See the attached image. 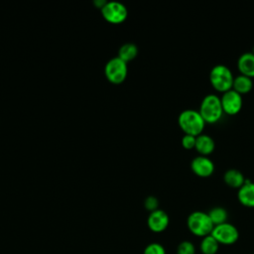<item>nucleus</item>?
<instances>
[{
    "mask_svg": "<svg viewBox=\"0 0 254 254\" xmlns=\"http://www.w3.org/2000/svg\"><path fill=\"white\" fill-rule=\"evenodd\" d=\"M178 123L185 134H190L193 136L201 134L205 125V121L199 111L195 109L183 110L179 114Z\"/></svg>",
    "mask_w": 254,
    "mask_h": 254,
    "instance_id": "obj_1",
    "label": "nucleus"
},
{
    "mask_svg": "<svg viewBox=\"0 0 254 254\" xmlns=\"http://www.w3.org/2000/svg\"><path fill=\"white\" fill-rule=\"evenodd\" d=\"M187 226L194 236L202 238L211 234L214 224L207 212L194 210L189 214L187 218Z\"/></svg>",
    "mask_w": 254,
    "mask_h": 254,
    "instance_id": "obj_2",
    "label": "nucleus"
},
{
    "mask_svg": "<svg viewBox=\"0 0 254 254\" xmlns=\"http://www.w3.org/2000/svg\"><path fill=\"white\" fill-rule=\"evenodd\" d=\"M198 111L205 123H214L218 121L223 113L220 97L214 93L206 94L200 102Z\"/></svg>",
    "mask_w": 254,
    "mask_h": 254,
    "instance_id": "obj_3",
    "label": "nucleus"
},
{
    "mask_svg": "<svg viewBox=\"0 0 254 254\" xmlns=\"http://www.w3.org/2000/svg\"><path fill=\"white\" fill-rule=\"evenodd\" d=\"M233 78L234 76L230 68L223 64H217L213 65L209 72V80L211 85L216 90L221 92L232 88Z\"/></svg>",
    "mask_w": 254,
    "mask_h": 254,
    "instance_id": "obj_4",
    "label": "nucleus"
},
{
    "mask_svg": "<svg viewBox=\"0 0 254 254\" xmlns=\"http://www.w3.org/2000/svg\"><path fill=\"white\" fill-rule=\"evenodd\" d=\"M127 63L118 57L110 59L104 67L106 78L114 84H119L125 80L127 76Z\"/></svg>",
    "mask_w": 254,
    "mask_h": 254,
    "instance_id": "obj_5",
    "label": "nucleus"
},
{
    "mask_svg": "<svg viewBox=\"0 0 254 254\" xmlns=\"http://www.w3.org/2000/svg\"><path fill=\"white\" fill-rule=\"evenodd\" d=\"M211 235L219 243V245H232L239 238V231L235 225L224 222L215 225L211 231Z\"/></svg>",
    "mask_w": 254,
    "mask_h": 254,
    "instance_id": "obj_6",
    "label": "nucleus"
},
{
    "mask_svg": "<svg viewBox=\"0 0 254 254\" xmlns=\"http://www.w3.org/2000/svg\"><path fill=\"white\" fill-rule=\"evenodd\" d=\"M101 14L103 18L112 24H119L127 18V9L125 5L117 1L106 2L101 7Z\"/></svg>",
    "mask_w": 254,
    "mask_h": 254,
    "instance_id": "obj_7",
    "label": "nucleus"
},
{
    "mask_svg": "<svg viewBox=\"0 0 254 254\" xmlns=\"http://www.w3.org/2000/svg\"><path fill=\"white\" fill-rule=\"evenodd\" d=\"M220 100H221L223 112L229 115H234L238 113L243 103L242 95L236 90H234L233 88L222 92V95L220 96Z\"/></svg>",
    "mask_w": 254,
    "mask_h": 254,
    "instance_id": "obj_8",
    "label": "nucleus"
},
{
    "mask_svg": "<svg viewBox=\"0 0 254 254\" xmlns=\"http://www.w3.org/2000/svg\"><path fill=\"white\" fill-rule=\"evenodd\" d=\"M170 223V218L168 213L163 209H156L148 215L147 218V225L149 229L153 232L160 233L167 229Z\"/></svg>",
    "mask_w": 254,
    "mask_h": 254,
    "instance_id": "obj_9",
    "label": "nucleus"
},
{
    "mask_svg": "<svg viewBox=\"0 0 254 254\" xmlns=\"http://www.w3.org/2000/svg\"><path fill=\"white\" fill-rule=\"evenodd\" d=\"M190 169L198 177H209L214 172V163L207 156H195L190 162Z\"/></svg>",
    "mask_w": 254,
    "mask_h": 254,
    "instance_id": "obj_10",
    "label": "nucleus"
},
{
    "mask_svg": "<svg viewBox=\"0 0 254 254\" xmlns=\"http://www.w3.org/2000/svg\"><path fill=\"white\" fill-rule=\"evenodd\" d=\"M237 197L241 204L247 207H254V182L246 179L238 189Z\"/></svg>",
    "mask_w": 254,
    "mask_h": 254,
    "instance_id": "obj_11",
    "label": "nucleus"
},
{
    "mask_svg": "<svg viewBox=\"0 0 254 254\" xmlns=\"http://www.w3.org/2000/svg\"><path fill=\"white\" fill-rule=\"evenodd\" d=\"M237 67L241 74L254 77V54L252 52L241 54L237 60Z\"/></svg>",
    "mask_w": 254,
    "mask_h": 254,
    "instance_id": "obj_12",
    "label": "nucleus"
},
{
    "mask_svg": "<svg viewBox=\"0 0 254 254\" xmlns=\"http://www.w3.org/2000/svg\"><path fill=\"white\" fill-rule=\"evenodd\" d=\"M194 148L199 153V155L207 156L210 153H212V151L215 148L214 139L208 134L201 133L196 136Z\"/></svg>",
    "mask_w": 254,
    "mask_h": 254,
    "instance_id": "obj_13",
    "label": "nucleus"
},
{
    "mask_svg": "<svg viewBox=\"0 0 254 254\" xmlns=\"http://www.w3.org/2000/svg\"><path fill=\"white\" fill-rule=\"evenodd\" d=\"M223 180L226 183V185H228L231 188H240L244 182H245V177L242 174L241 171L231 168L228 169L224 172L223 174Z\"/></svg>",
    "mask_w": 254,
    "mask_h": 254,
    "instance_id": "obj_14",
    "label": "nucleus"
},
{
    "mask_svg": "<svg viewBox=\"0 0 254 254\" xmlns=\"http://www.w3.org/2000/svg\"><path fill=\"white\" fill-rule=\"evenodd\" d=\"M253 87V80L252 77H249L244 74H238L234 76L233 78V83H232V88L239 92L240 94L247 93L249 92Z\"/></svg>",
    "mask_w": 254,
    "mask_h": 254,
    "instance_id": "obj_15",
    "label": "nucleus"
},
{
    "mask_svg": "<svg viewBox=\"0 0 254 254\" xmlns=\"http://www.w3.org/2000/svg\"><path fill=\"white\" fill-rule=\"evenodd\" d=\"M199 249L202 254H216L219 249V243L211 234H209L201 238Z\"/></svg>",
    "mask_w": 254,
    "mask_h": 254,
    "instance_id": "obj_16",
    "label": "nucleus"
},
{
    "mask_svg": "<svg viewBox=\"0 0 254 254\" xmlns=\"http://www.w3.org/2000/svg\"><path fill=\"white\" fill-rule=\"evenodd\" d=\"M138 55V48L133 43H126L122 45L118 51V58H120L125 63H128L136 58Z\"/></svg>",
    "mask_w": 254,
    "mask_h": 254,
    "instance_id": "obj_17",
    "label": "nucleus"
},
{
    "mask_svg": "<svg viewBox=\"0 0 254 254\" xmlns=\"http://www.w3.org/2000/svg\"><path fill=\"white\" fill-rule=\"evenodd\" d=\"M212 223L215 225L227 222V217H228V213L227 210L222 207V206H214L212 208H210V210L207 212Z\"/></svg>",
    "mask_w": 254,
    "mask_h": 254,
    "instance_id": "obj_18",
    "label": "nucleus"
},
{
    "mask_svg": "<svg viewBox=\"0 0 254 254\" xmlns=\"http://www.w3.org/2000/svg\"><path fill=\"white\" fill-rule=\"evenodd\" d=\"M177 254H195V246L189 240L181 241L177 247Z\"/></svg>",
    "mask_w": 254,
    "mask_h": 254,
    "instance_id": "obj_19",
    "label": "nucleus"
},
{
    "mask_svg": "<svg viewBox=\"0 0 254 254\" xmlns=\"http://www.w3.org/2000/svg\"><path fill=\"white\" fill-rule=\"evenodd\" d=\"M143 254H166V249L162 244L152 242L144 248Z\"/></svg>",
    "mask_w": 254,
    "mask_h": 254,
    "instance_id": "obj_20",
    "label": "nucleus"
},
{
    "mask_svg": "<svg viewBox=\"0 0 254 254\" xmlns=\"http://www.w3.org/2000/svg\"><path fill=\"white\" fill-rule=\"evenodd\" d=\"M144 205H145V208L147 210H149L150 212L156 210L159 208V200L156 196L154 195H149L146 197L145 201H144Z\"/></svg>",
    "mask_w": 254,
    "mask_h": 254,
    "instance_id": "obj_21",
    "label": "nucleus"
},
{
    "mask_svg": "<svg viewBox=\"0 0 254 254\" xmlns=\"http://www.w3.org/2000/svg\"><path fill=\"white\" fill-rule=\"evenodd\" d=\"M195 139L196 136L190 135V134H185L182 138V145L186 148V149H191L194 148L195 146Z\"/></svg>",
    "mask_w": 254,
    "mask_h": 254,
    "instance_id": "obj_22",
    "label": "nucleus"
},
{
    "mask_svg": "<svg viewBox=\"0 0 254 254\" xmlns=\"http://www.w3.org/2000/svg\"><path fill=\"white\" fill-rule=\"evenodd\" d=\"M252 53L254 54V46H253V49H252Z\"/></svg>",
    "mask_w": 254,
    "mask_h": 254,
    "instance_id": "obj_23",
    "label": "nucleus"
}]
</instances>
